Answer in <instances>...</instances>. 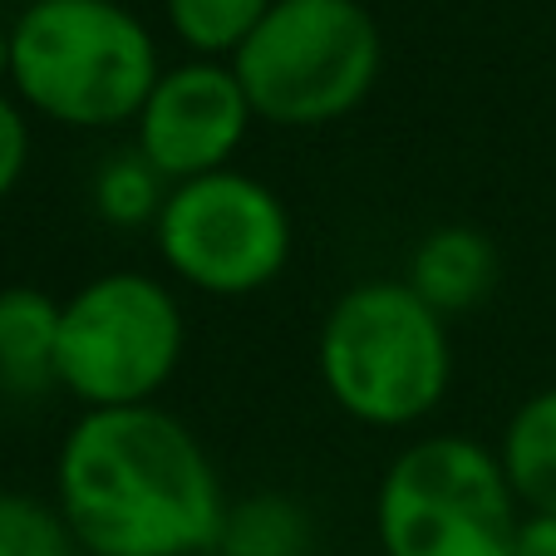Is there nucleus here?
<instances>
[{
  "instance_id": "obj_7",
  "label": "nucleus",
  "mask_w": 556,
  "mask_h": 556,
  "mask_svg": "<svg viewBox=\"0 0 556 556\" xmlns=\"http://www.w3.org/2000/svg\"><path fill=\"white\" fill-rule=\"evenodd\" d=\"M157 262L173 281L212 301H242L276 286L291 266L295 227L281 192L242 168L173 182L153 222Z\"/></svg>"
},
{
  "instance_id": "obj_8",
  "label": "nucleus",
  "mask_w": 556,
  "mask_h": 556,
  "mask_svg": "<svg viewBox=\"0 0 556 556\" xmlns=\"http://www.w3.org/2000/svg\"><path fill=\"white\" fill-rule=\"evenodd\" d=\"M256 114L231 60H182L157 74L134 128V148L168 182L231 168Z\"/></svg>"
},
{
  "instance_id": "obj_18",
  "label": "nucleus",
  "mask_w": 556,
  "mask_h": 556,
  "mask_svg": "<svg viewBox=\"0 0 556 556\" xmlns=\"http://www.w3.org/2000/svg\"><path fill=\"white\" fill-rule=\"evenodd\" d=\"M11 85V25H0V94Z\"/></svg>"
},
{
  "instance_id": "obj_13",
  "label": "nucleus",
  "mask_w": 556,
  "mask_h": 556,
  "mask_svg": "<svg viewBox=\"0 0 556 556\" xmlns=\"http://www.w3.org/2000/svg\"><path fill=\"white\" fill-rule=\"evenodd\" d=\"M168 192H173V182L163 178L134 143H124V148H114L94 168V178H89V207L114 231H143V227L153 231Z\"/></svg>"
},
{
  "instance_id": "obj_2",
  "label": "nucleus",
  "mask_w": 556,
  "mask_h": 556,
  "mask_svg": "<svg viewBox=\"0 0 556 556\" xmlns=\"http://www.w3.org/2000/svg\"><path fill=\"white\" fill-rule=\"evenodd\" d=\"M157 40L118 0H30L11 21V89L60 128H124L157 85Z\"/></svg>"
},
{
  "instance_id": "obj_17",
  "label": "nucleus",
  "mask_w": 556,
  "mask_h": 556,
  "mask_svg": "<svg viewBox=\"0 0 556 556\" xmlns=\"http://www.w3.org/2000/svg\"><path fill=\"white\" fill-rule=\"evenodd\" d=\"M513 556H556V513H522L517 517Z\"/></svg>"
},
{
  "instance_id": "obj_10",
  "label": "nucleus",
  "mask_w": 556,
  "mask_h": 556,
  "mask_svg": "<svg viewBox=\"0 0 556 556\" xmlns=\"http://www.w3.org/2000/svg\"><path fill=\"white\" fill-rule=\"evenodd\" d=\"M60 389V301L40 286L0 291V394L45 400Z\"/></svg>"
},
{
  "instance_id": "obj_6",
  "label": "nucleus",
  "mask_w": 556,
  "mask_h": 556,
  "mask_svg": "<svg viewBox=\"0 0 556 556\" xmlns=\"http://www.w3.org/2000/svg\"><path fill=\"white\" fill-rule=\"evenodd\" d=\"M182 350V301L148 271H99L60 301V389L79 409L157 404Z\"/></svg>"
},
{
  "instance_id": "obj_1",
  "label": "nucleus",
  "mask_w": 556,
  "mask_h": 556,
  "mask_svg": "<svg viewBox=\"0 0 556 556\" xmlns=\"http://www.w3.org/2000/svg\"><path fill=\"white\" fill-rule=\"evenodd\" d=\"M54 507L85 556H212L227 488L163 404L79 409L54 453Z\"/></svg>"
},
{
  "instance_id": "obj_14",
  "label": "nucleus",
  "mask_w": 556,
  "mask_h": 556,
  "mask_svg": "<svg viewBox=\"0 0 556 556\" xmlns=\"http://www.w3.org/2000/svg\"><path fill=\"white\" fill-rule=\"evenodd\" d=\"M276 0H163L168 30L192 60H231Z\"/></svg>"
},
{
  "instance_id": "obj_9",
  "label": "nucleus",
  "mask_w": 556,
  "mask_h": 556,
  "mask_svg": "<svg viewBox=\"0 0 556 556\" xmlns=\"http://www.w3.org/2000/svg\"><path fill=\"white\" fill-rule=\"evenodd\" d=\"M497 276H503V256H497L493 237L468 222H443V227L424 231L409 252L400 281L429 305L443 320L478 311L493 295Z\"/></svg>"
},
{
  "instance_id": "obj_4",
  "label": "nucleus",
  "mask_w": 556,
  "mask_h": 556,
  "mask_svg": "<svg viewBox=\"0 0 556 556\" xmlns=\"http://www.w3.org/2000/svg\"><path fill=\"white\" fill-rule=\"evenodd\" d=\"M231 70L256 124L326 128L375 94L384 35L359 0H276Z\"/></svg>"
},
{
  "instance_id": "obj_15",
  "label": "nucleus",
  "mask_w": 556,
  "mask_h": 556,
  "mask_svg": "<svg viewBox=\"0 0 556 556\" xmlns=\"http://www.w3.org/2000/svg\"><path fill=\"white\" fill-rule=\"evenodd\" d=\"M0 556H85L60 507L35 493H0Z\"/></svg>"
},
{
  "instance_id": "obj_16",
  "label": "nucleus",
  "mask_w": 556,
  "mask_h": 556,
  "mask_svg": "<svg viewBox=\"0 0 556 556\" xmlns=\"http://www.w3.org/2000/svg\"><path fill=\"white\" fill-rule=\"evenodd\" d=\"M25 168H30V118L21 99L0 94V202L21 188Z\"/></svg>"
},
{
  "instance_id": "obj_3",
  "label": "nucleus",
  "mask_w": 556,
  "mask_h": 556,
  "mask_svg": "<svg viewBox=\"0 0 556 556\" xmlns=\"http://www.w3.org/2000/svg\"><path fill=\"white\" fill-rule=\"evenodd\" d=\"M315 375L345 419L365 429H414L453 384L448 320L394 276L355 281L320 315Z\"/></svg>"
},
{
  "instance_id": "obj_5",
  "label": "nucleus",
  "mask_w": 556,
  "mask_h": 556,
  "mask_svg": "<svg viewBox=\"0 0 556 556\" xmlns=\"http://www.w3.org/2000/svg\"><path fill=\"white\" fill-rule=\"evenodd\" d=\"M513 483L497 448L468 433L404 443L379 478L375 536L384 556H513Z\"/></svg>"
},
{
  "instance_id": "obj_12",
  "label": "nucleus",
  "mask_w": 556,
  "mask_h": 556,
  "mask_svg": "<svg viewBox=\"0 0 556 556\" xmlns=\"http://www.w3.org/2000/svg\"><path fill=\"white\" fill-rule=\"evenodd\" d=\"M315 522L311 507L291 493H247L227 507L212 556H311Z\"/></svg>"
},
{
  "instance_id": "obj_11",
  "label": "nucleus",
  "mask_w": 556,
  "mask_h": 556,
  "mask_svg": "<svg viewBox=\"0 0 556 556\" xmlns=\"http://www.w3.org/2000/svg\"><path fill=\"white\" fill-rule=\"evenodd\" d=\"M497 463L522 513H556V384L527 394L507 414Z\"/></svg>"
}]
</instances>
